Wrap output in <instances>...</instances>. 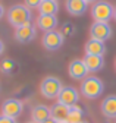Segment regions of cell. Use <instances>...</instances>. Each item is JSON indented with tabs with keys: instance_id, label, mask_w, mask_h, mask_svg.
Returning <instances> with one entry per match:
<instances>
[{
	"instance_id": "6da1fadb",
	"label": "cell",
	"mask_w": 116,
	"mask_h": 123,
	"mask_svg": "<svg viewBox=\"0 0 116 123\" xmlns=\"http://www.w3.org/2000/svg\"><path fill=\"white\" fill-rule=\"evenodd\" d=\"M31 18H32L31 16V9L28 6H24V5L12 6L7 12V21L15 28L26 25V24H31Z\"/></svg>"
},
{
	"instance_id": "7a4b0ae2",
	"label": "cell",
	"mask_w": 116,
	"mask_h": 123,
	"mask_svg": "<svg viewBox=\"0 0 116 123\" xmlns=\"http://www.w3.org/2000/svg\"><path fill=\"white\" fill-rule=\"evenodd\" d=\"M104 91V85L101 82V79L96 78V76H87L81 84V92L85 98H98Z\"/></svg>"
},
{
	"instance_id": "3957f363",
	"label": "cell",
	"mask_w": 116,
	"mask_h": 123,
	"mask_svg": "<svg viewBox=\"0 0 116 123\" xmlns=\"http://www.w3.org/2000/svg\"><path fill=\"white\" fill-rule=\"evenodd\" d=\"M115 7L106 0H97L91 9L94 22H109L113 18Z\"/></svg>"
},
{
	"instance_id": "277c9868",
	"label": "cell",
	"mask_w": 116,
	"mask_h": 123,
	"mask_svg": "<svg viewBox=\"0 0 116 123\" xmlns=\"http://www.w3.org/2000/svg\"><path fill=\"white\" fill-rule=\"evenodd\" d=\"M62 89V82L54 76H47L40 84V92L44 98H57Z\"/></svg>"
},
{
	"instance_id": "5b68a950",
	"label": "cell",
	"mask_w": 116,
	"mask_h": 123,
	"mask_svg": "<svg viewBox=\"0 0 116 123\" xmlns=\"http://www.w3.org/2000/svg\"><path fill=\"white\" fill-rule=\"evenodd\" d=\"M63 41H65V37L62 35L60 31L53 29V31H49V32H44V35H43V47L50 51H54L62 47Z\"/></svg>"
},
{
	"instance_id": "8992f818",
	"label": "cell",
	"mask_w": 116,
	"mask_h": 123,
	"mask_svg": "<svg viewBox=\"0 0 116 123\" xmlns=\"http://www.w3.org/2000/svg\"><path fill=\"white\" fill-rule=\"evenodd\" d=\"M90 35L98 41H107L112 37V26L109 22H94L90 28Z\"/></svg>"
},
{
	"instance_id": "52a82bcc",
	"label": "cell",
	"mask_w": 116,
	"mask_h": 123,
	"mask_svg": "<svg viewBox=\"0 0 116 123\" xmlns=\"http://www.w3.org/2000/svg\"><path fill=\"white\" fill-rule=\"evenodd\" d=\"M22 109H24V105H22V103L19 100L9 98L2 104V114L7 116V117H12V119H16V117L21 116Z\"/></svg>"
},
{
	"instance_id": "ba28073f",
	"label": "cell",
	"mask_w": 116,
	"mask_h": 123,
	"mask_svg": "<svg viewBox=\"0 0 116 123\" xmlns=\"http://www.w3.org/2000/svg\"><path fill=\"white\" fill-rule=\"evenodd\" d=\"M57 100H59L57 103H62V104H65L68 107H74L79 101V94L74 86H63V89L60 91Z\"/></svg>"
},
{
	"instance_id": "9c48e42d",
	"label": "cell",
	"mask_w": 116,
	"mask_h": 123,
	"mask_svg": "<svg viewBox=\"0 0 116 123\" xmlns=\"http://www.w3.org/2000/svg\"><path fill=\"white\" fill-rule=\"evenodd\" d=\"M37 32H35V28L31 24H26L22 26H18L15 29V38L18 43H30L35 38Z\"/></svg>"
},
{
	"instance_id": "30bf717a",
	"label": "cell",
	"mask_w": 116,
	"mask_h": 123,
	"mask_svg": "<svg viewBox=\"0 0 116 123\" xmlns=\"http://www.w3.org/2000/svg\"><path fill=\"white\" fill-rule=\"evenodd\" d=\"M87 73H88V69H87L84 60L81 59H75L71 62L69 65V76L74 79H85L87 78Z\"/></svg>"
},
{
	"instance_id": "8fae6325",
	"label": "cell",
	"mask_w": 116,
	"mask_h": 123,
	"mask_svg": "<svg viewBox=\"0 0 116 123\" xmlns=\"http://www.w3.org/2000/svg\"><path fill=\"white\" fill-rule=\"evenodd\" d=\"M84 63L88 69V72H98L103 69L104 66V59L103 56H97V54H85V57L82 59Z\"/></svg>"
},
{
	"instance_id": "7c38bea8",
	"label": "cell",
	"mask_w": 116,
	"mask_h": 123,
	"mask_svg": "<svg viewBox=\"0 0 116 123\" xmlns=\"http://www.w3.org/2000/svg\"><path fill=\"white\" fill-rule=\"evenodd\" d=\"M56 26H57V18L54 15H40L37 18V28L43 29L44 32L56 29Z\"/></svg>"
},
{
	"instance_id": "4fadbf2b",
	"label": "cell",
	"mask_w": 116,
	"mask_h": 123,
	"mask_svg": "<svg viewBox=\"0 0 116 123\" xmlns=\"http://www.w3.org/2000/svg\"><path fill=\"white\" fill-rule=\"evenodd\" d=\"M101 113L107 119H116V95H107L101 103Z\"/></svg>"
},
{
	"instance_id": "5bb4252c",
	"label": "cell",
	"mask_w": 116,
	"mask_h": 123,
	"mask_svg": "<svg viewBox=\"0 0 116 123\" xmlns=\"http://www.w3.org/2000/svg\"><path fill=\"white\" fill-rule=\"evenodd\" d=\"M87 7L88 3L85 0H66V10L74 16H81L82 13H85Z\"/></svg>"
},
{
	"instance_id": "9a60e30c",
	"label": "cell",
	"mask_w": 116,
	"mask_h": 123,
	"mask_svg": "<svg viewBox=\"0 0 116 123\" xmlns=\"http://www.w3.org/2000/svg\"><path fill=\"white\" fill-rule=\"evenodd\" d=\"M31 117H32V122L34 123H44L47 119L52 117L50 114V109L46 105H43V104H38L35 105L32 111H31Z\"/></svg>"
},
{
	"instance_id": "2e32d148",
	"label": "cell",
	"mask_w": 116,
	"mask_h": 123,
	"mask_svg": "<svg viewBox=\"0 0 116 123\" xmlns=\"http://www.w3.org/2000/svg\"><path fill=\"white\" fill-rule=\"evenodd\" d=\"M69 109H71V107H68V105H65L62 103H56L52 109H50L52 119H54L56 122H65V120H68Z\"/></svg>"
},
{
	"instance_id": "e0dca14e",
	"label": "cell",
	"mask_w": 116,
	"mask_h": 123,
	"mask_svg": "<svg viewBox=\"0 0 116 123\" xmlns=\"http://www.w3.org/2000/svg\"><path fill=\"white\" fill-rule=\"evenodd\" d=\"M85 54H97V56H103L106 53V45L103 41H98L91 38L90 41L85 43Z\"/></svg>"
},
{
	"instance_id": "ac0fdd59",
	"label": "cell",
	"mask_w": 116,
	"mask_h": 123,
	"mask_svg": "<svg viewBox=\"0 0 116 123\" xmlns=\"http://www.w3.org/2000/svg\"><path fill=\"white\" fill-rule=\"evenodd\" d=\"M40 15H54L59 12V3L57 0H41V3L38 6Z\"/></svg>"
},
{
	"instance_id": "d6986e66",
	"label": "cell",
	"mask_w": 116,
	"mask_h": 123,
	"mask_svg": "<svg viewBox=\"0 0 116 123\" xmlns=\"http://www.w3.org/2000/svg\"><path fill=\"white\" fill-rule=\"evenodd\" d=\"M82 114H84V111H82L81 107H78V104L74 105V107H71L69 109V116H68V122H71V123H84L82 122Z\"/></svg>"
},
{
	"instance_id": "ffe728a7",
	"label": "cell",
	"mask_w": 116,
	"mask_h": 123,
	"mask_svg": "<svg viewBox=\"0 0 116 123\" xmlns=\"http://www.w3.org/2000/svg\"><path fill=\"white\" fill-rule=\"evenodd\" d=\"M15 68H16V65L12 59H5V60H2V63H0V72L5 73V75L12 73L15 70Z\"/></svg>"
},
{
	"instance_id": "44dd1931",
	"label": "cell",
	"mask_w": 116,
	"mask_h": 123,
	"mask_svg": "<svg viewBox=\"0 0 116 123\" xmlns=\"http://www.w3.org/2000/svg\"><path fill=\"white\" fill-rule=\"evenodd\" d=\"M60 32H62L63 37H71V35H74V34H75V26H74V24H71V22L63 24Z\"/></svg>"
},
{
	"instance_id": "7402d4cb",
	"label": "cell",
	"mask_w": 116,
	"mask_h": 123,
	"mask_svg": "<svg viewBox=\"0 0 116 123\" xmlns=\"http://www.w3.org/2000/svg\"><path fill=\"white\" fill-rule=\"evenodd\" d=\"M40 3H41V0H25V6H28L30 9H34V7L38 9Z\"/></svg>"
},
{
	"instance_id": "603a6c76",
	"label": "cell",
	"mask_w": 116,
	"mask_h": 123,
	"mask_svg": "<svg viewBox=\"0 0 116 123\" xmlns=\"http://www.w3.org/2000/svg\"><path fill=\"white\" fill-rule=\"evenodd\" d=\"M0 123H16L15 119H12V117H7V116H0Z\"/></svg>"
},
{
	"instance_id": "cb8c5ba5",
	"label": "cell",
	"mask_w": 116,
	"mask_h": 123,
	"mask_svg": "<svg viewBox=\"0 0 116 123\" xmlns=\"http://www.w3.org/2000/svg\"><path fill=\"white\" fill-rule=\"evenodd\" d=\"M3 50H5V44H3V41L0 40V54L3 53Z\"/></svg>"
},
{
	"instance_id": "d4e9b609",
	"label": "cell",
	"mask_w": 116,
	"mask_h": 123,
	"mask_svg": "<svg viewBox=\"0 0 116 123\" xmlns=\"http://www.w3.org/2000/svg\"><path fill=\"white\" fill-rule=\"evenodd\" d=\"M3 15H5V9H3V6L0 5V19L3 18Z\"/></svg>"
},
{
	"instance_id": "484cf974",
	"label": "cell",
	"mask_w": 116,
	"mask_h": 123,
	"mask_svg": "<svg viewBox=\"0 0 116 123\" xmlns=\"http://www.w3.org/2000/svg\"><path fill=\"white\" fill-rule=\"evenodd\" d=\"M44 123H57V122H56L54 119H52V117H50V119H47V120H46Z\"/></svg>"
},
{
	"instance_id": "4316f807",
	"label": "cell",
	"mask_w": 116,
	"mask_h": 123,
	"mask_svg": "<svg viewBox=\"0 0 116 123\" xmlns=\"http://www.w3.org/2000/svg\"><path fill=\"white\" fill-rule=\"evenodd\" d=\"M85 2H87V3H96L97 0H85Z\"/></svg>"
},
{
	"instance_id": "83f0119b",
	"label": "cell",
	"mask_w": 116,
	"mask_h": 123,
	"mask_svg": "<svg viewBox=\"0 0 116 123\" xmlns=\"http://www.w3.org/2000/svg\"><path fill=\"white\" fill-rule=\"evenodd\" d=\"M113 18L116 19V7H115V12H113Z\"/></svg>"
},
{
	"instance_id": "f1b7e54d",
	"label": "cell",
	"mask_w": 116,
	"mask_h": 123,
	"mask_svg": "<svg viewBox=\"0 0 116 123\" xmlns=\"http://www.w3.org/2000/svg\"><path fill=\"white\" fill-rule=\"evenodd\" d=\"M57 123H71V122H68V120H65V122H57Z\"/></svg>"
},
{
	"instance_id": "f546056e",
	"label": "cell",
	"mask_w": 116,
	"mask_h": 123,
	"mask_svg": "<svg viewBox=\"0 0 116 123\" xmlns=\"http://www.w3.org/2000/svg\"><path fill=\"white\" fill-rule=\"evenodd\" d=\"M115 68H116V60H115Z\"/></svg>"
},
{
	"instance_id": "4dcf8cb0",
	"label": "cell",
	"mask_w": 116,
	"mask_h": 123,
	"mask_svg": "<svg viewBox=\"0 0 116 123\" xmlns=\"http://www.w3.org/2000/svg\"><path fill=\"white\" fill-rule=\"evenodd\" d=\"M31 123H34V122H31Z\"/></svg>"
}]
</instances>
